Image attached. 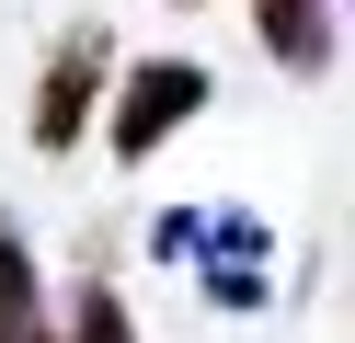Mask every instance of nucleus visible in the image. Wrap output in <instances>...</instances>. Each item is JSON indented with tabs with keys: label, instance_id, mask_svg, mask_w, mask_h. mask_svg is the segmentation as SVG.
I'll use <instances>...</instances> for the list:
<instances>
[{
	"label": "nucleus",
	"instance_id": "obj_1",
	"mask_svg": "<svg viewBox=\"0 0 355 343\" xmlns=\"http://www.w3.org/2000/svg\"><path fill=\"white\" fill-rule=\"evenodd\" d=\"M103 91H115V160H161V137L195 126L218 80H207L195 58H138L126 80H103Z\"/></svg>",
	"mask_w": 355,
	"mask_h": 343
},
{
	"label": "nucleus",
	"instance_id": "obj_2",
	"mask_svg": "<svg viewBox=\"0 0 355 343\" xmlns=\"http://www.w3.org/2000/svg\"><path fill=\"white\" fill-rule=\"evenodd\" d=\"M103 69H115V35H103V23H69V35L46 46V80H35V149H80V126H92V103H103Z\"/></svg>",
	"mask_w": 355,
	"mask_h": 343
},
{
	"label": "nucleus",
	"instance_id": "obj_3",
	"mask_svg": "<svg viewBox=\"0 0 355 343\" xmlns=\"http://www.w3.org/2000/svg\"><path fill=\"white\" fill-rule=\"evenodd\" d=\"M161 252H207V286L230 297V309H263L275 297V240H263L252 218H161Z\"/></svg>",
	"mask_w": 355,
	"mask_h": 343
},
{
	"label": "nucleus",
	"instance_id": "obj_4",
	"mask_svg": "<svg viewBox=\"0 0 355 343\" xmlns=\"http://www.w3.org/2000/svg\"><path fill=\"white\" fill-rule=\"evenodd\" d=\"M252 35L286 80H332L344 58V0H252Z\"/></svg>",
	"mask_w": 355,
	"mask_h": 343
},
{
	"label": "nucleus",
	"instance_id": "obj_5",
	"mask_svg": "<svg viewBox=\"0 0 355 343\" xmlns=\"http://www.w3.org/2000/svg\"><path fill=\"white\" fill-rule=\"evenodd\" d=\"M0 343H58L46 286H35V252H24V229H12V218H0Z\"/></svg>",
	"mask_w": 355,
	"mask_h": 343
},
{
	"label": "nucleus",
	"instance_id": "obj_6",
	"mask_svg": "<svg viewBox=\"0 0 355 343\" xmlns=\"http://www.w3.org/2000/svg\"><path fill=\"white\" fill-rule=\"evenodd\" d=\"M58 343H138V320H126V297L92 274V286L69 297V320H58Z\"/></svg>",
	"mask_w": 355,
	"mask_h": 343
},
{
	"label": "nucleus",
	"instance_id": "obj_7",
	"mask_svg": "<svg viewBox=\"0 0 355 343\" xmlns=\"http://www.w3.org/2000/svg\"><path fill=\"white\" fill-rule=\"evenodd\" d=\"M172 12H195V0H172Z\"/></svg>",
	"mask_w": 355,
	"mask_h": 343
}]
</instances>
